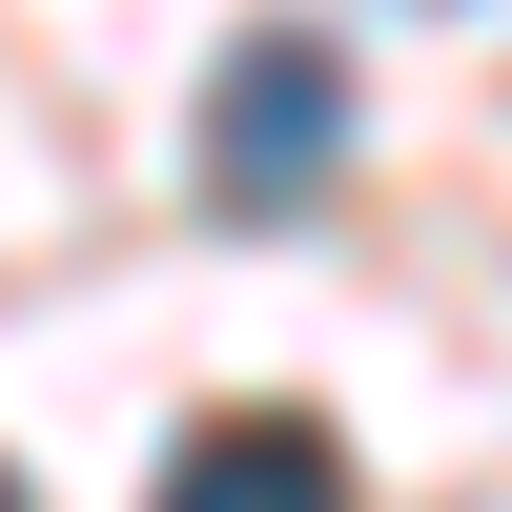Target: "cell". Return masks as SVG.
<instances>
[{
  "instance_id": "obj_1",
  "label": "cell",
  "mask_w": 512,
  "mask_h": 512,
  "mask_svg": "<svg viewBox=\"0 0 512 512\" xmlns=\"http://www.w3.org/2000/svg\"><path fill=\"white\" fill-rule=\"evenodd\" d=\"M328 164H349V62H328L308 21L226 41V82H205V205H226V226H287Z\"/></svg>"
},
{
  "instance_id": "obj_2",
  "label": "cell",
  "mask_w": 512,
  "mask_h": 512,
  "mask_svg": "<svg viewBox=\"0 0 512 512\" xmlns=\"http://www.w3.org/2000/svg\"><path fill=\"white\" fill-rule=\"evenodd\" d=\"M164 512H349V431L328 410H205L164 451Z\"/></svg>"
},
{
  "instance_id": "obj_3",
  "label": "cell",
  "mask_w": 512,
  "mask_h": 512,
  "mask_svg": "<svg viewBox=\"0 0 512 512\" xmlns=\"http://www.w3.org/2000/svg\"><path fill=\"white\" fill-rule=\"evenodd\" d=\"M0 512H21V472H0Z\"/></svg>"
}]
</instances>
